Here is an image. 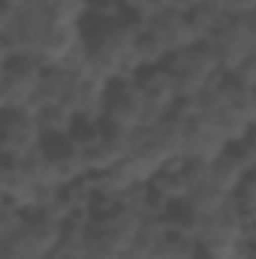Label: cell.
Masks as SVG:
<instances>
[{
  "label": "cell",
  "instance_id": "cell-1",
  "mask_svg": "<svg viewBox=\"0 0 256 259\" xmlns=\"http://www.w3.org/2000/svg\"><path fill=\"white\" fill-rule=\"evenodd\" d=\"M136 42H139V21L130 15H106L84 21V75L100 81H121L136 78Z\"/></svg>",
  "mask_w": 256,
  "mask_h": 259
},
{
  "label": "cell",
  "instance_id": "cell-2",
  "mask_svg": "<svg viewBox=\"0 0 256 259\" xmlns=\"http://www.w3.org/2000/svg\"><path fill=\"white\" fill-rule=\"evenodd\" d=\"M193 109L220 130L229 145H235L256 127V88L241 84L235 75H223L199 103H193Z\"/></svg>",
  "mask_w": 256,
  "mask_h": 259
},
{
  "label": "cell",
  "instance_id": "cell-3",
  "mask_svg": "<svg viewBox=\"0 0 256 259\" xmlns=\"http://www.w3.org/2000/svg\"><path fill=\"white\" fill-rule=\"evenodd\" d=\"M166 66L172 69V75H175V84H178V94H181V103H199L226 72H223V66L217 61V52L211 49V42L208 39H202V42H196L190 46L187 52H181V55H175V58H169Z\"/></svg>",
  "mask_w": 256,
  "mask_h": 259
},
{
  "label": "cell",
  "instance_id": "cell-4",
  "mask_svg": "<svg viewBox=\"0 0 256 259\" xmlns=\"http://www.w3.org/2000/svg\"><path fill=\"white\" fill-rule=\"evenodd\" d=\"M145 220H148V217H145L139 208L124 205V202H121V205H112V208H106V211H97V214H91V220H88L91 244H94L97 250L109 253V256L121 259L124 253L133 250V244H136V238H139Z\"/></svg>",
  "mask_w": 256,
  "mask_h": 259
},
{
  "label": "cell",
  "instance_id": "cell-5",
  "mask_svg": "<svg viewBox=\"0 0 256 259\" xmlns=\"http://www.w3.org/2000/svg\"><path fill=\"white\" fill-rule=\"evenodd\" d=\"M66 223L52 214H27L18 235L0 241V259H55Z\"/></svg>",
  "mask_w": 256,
  "mask_h": 259
},
{
  "label": "cell",
  "instance_id": "cell-6",
  "mask_svg": "<svg viewBox=\"0 0 256 259\" xmlns=\"http://www.w3.org/2000/svg\"><path fill=\"white\" fill-rule=\"evenodd\" d=\"M46 66L30 55L0 58V112L3 109H33Z\"/></svg>",
  "mask_w": 256,
  "mask_h": 259
},
{
  "label": "cell",
  "instance_id": "cell-7",
  "mask_svg": "<svg viewBox=\"0 0 256 259\" xmlns=\"http://www.w3.org/2000/svg\"><path fill=\"white\" fill-rule=\"evenodd\" d=\"M46 145V130L33 109L0 112V154L6 163H27Z\"/></svg>",
  "mask_w": 256,
  "mask_h": 259
},
{
  "label": "cell",
  "instance_id": "cell-8",
  "mask_svg": "<svg viewBox=\"0 0 256 259\" xmlns=\"http://www.w3.org/2000/svg\"><path fill=\"white\" fill-rule=\"evenodd\" d=\"M208 42L217 52V61L223 66V72L235 75L256 55V15H229L211 33Z\"/></svg>",
  "mask_w": 256,
  "mask_h": 259
},
{
  "label": "cell",
  "instance_id": "cell-9",
  "mask_svg": "<svg viewBox=\"0 0 256 259\" xmlns=\"http://www.w3.org/2000/svg\"><path fill=\"white\" fill-rule=\"evenodd\" d=\"M229 148L232 145L220 136V130L211 121H205L190 103H181V160L211 163Z\"/></svg>",
  "mask_w": 256,
  "mask_h": 259
},
{
  "label": "cell",
  "instance_id": "cell-10",
  "mask_svg": "<svg viewBox=\"0 0 256 259\" xmlns=\"http://www.w3.org/2000/svg\"><path fill=\"white\" fill-rule=\"evenodd\" d=\"M103 121L112 124V127L130 130V133L148 127V100L142 94L139 75L136 78H121V81L109 84Z\"/></svg>",
  "mask_w": 256,
  "mask_h": 259
},
{
  "label": "cell",
  "instance_id": "cell-11",
  "mask_svg": "<svg viewBox=\"0 0 256 259\" xmlns=\"http://www.w3.org/2000/svg\"><path fill=\"white\" fill-rule=\"evenodd\" d=\"M193 238L199 241L202 250H220V247H232V244L250 241L247 238V223L232 208V202H226L220 211H214L208 217H196Z\"/></svg>",
  "mask_w": 256,
  "mask_h": 259
},
{
  "label": "cell",
  "instance_id": "cell-12",
  "mask_svg": "<svg viewBox=\"0 0 256 259\" xmlns=\"http://www.w3.org/2000/svg\"><path fill=\"white\" fill-rule=\"evenodd\" d=\"M139 84H142V94L148 100V127L160 124L163 118H169L181 106V94H178L175 75H172V69L166 64L142 69L139 72Z\"/></svg>",
  "mask_w": 256,
  "mask_h": 259
},
{
  "label": "cell",
  "instance_id": "cell-13",
  "mask_svg": "<svg viewBox=\"0 0 256 259\" xmlns=\"http://www.w3.org/2000/svg\"><path fill=\"white\" fill-rule=\"evenodd\" d=\"M39 184L33 181V175L27 172L24 163H6L0 166V199L6 205H15L27 214L36 211V202H39Z\"/></svg>",
  "mask_w": 256,
  "mask_h": 259
},
{
  "label": "cell",
  "instance_id": "cell-14",
  "mask_svg": "<svg viewBox=\"0 0 256 259\" xmlns=\"http://www.w3.org/2000/svg\"><path fill=\"white\" fill-rule=\"evenodd\" d=\"M148 190H151L154 202L160 205V211H163V214H169L172 208H178V205L187 199V193H190V172H187V160H175V163L163 166V169L151 178Z\"/></svg>",
  "mask_w": 256,
  "mask_h": 259
},
{
  "label": "cell",
  "instance_id": "cell-15",
  "mask_svg": "<svg viewBox=\"0 0 256 259\" xmlns=\"http://www.w3.org/2000/svg\"><path fill=\"white\" fill-rule=\"evenodd\" d=\"M202 172H205V181L211 184V187H217L220 193L232 196L235 193V187L250 175V169L244 166V160L229 148L226 154H220L217 160H211V163H202Z\"/></svg>",
  "mask_w": 256,
  "mask_h": 259
},
{
  "label": "cell",
  "instance_id": "cell-16",
  "mask_svg": "<svg viewBox=\"0 0 256 259\" xmlns=\"http://www.w3.org/2000/svg\"><path fill=\"white\" fill-rule=\"evenodd\" d=\"M151 259H202V247H199V241L193 235L178 232V229L169 226L166 238L157 244V250H154Z\"/></svg>",
  "mask_w": 256,
  "mask_h": 259
},
{
  "label": "cell",
  "instance_id": "cell-17",
  "mask_svg": "<svg viewBox=\"0 0 256 259\" xmlns=\"http://www.w3.org/2000/svg\"><path fill=\"white\" fill-rule=\"evenodd\" d=\"M229 202H232V208L241 214V220L250 226L256 223V178L253 175H247L238 187H235V193L229 196Z\"/></svg>",
  "mask_w": 256,
  "mask_h": 259
},
{
  "label": "cell",
  "instance_id": "cell-18",
  "mask_svg": "<svg viewBox=\"0 0 256 259\" xmlns=\"http://www.w3.org/2000/svg\"><path fill=\"white\" fill-rule=\"evenodd\" d=\"M232 151H235V154L244 160V166L253 172V169H256V127H250V133H247L241 142H235V145H232Z\"/></svg>",
  "mask_w": 256,
  "mask_h": 259
},
{
  "label": "cell",
  "instance_id": "cell-19",
  "mask_svg": "<svg viewBox=\"0 0 256 259\" xmlns=\"http://www.w3.org/2000/svg\"><path fill=\"white\" fill-rule=\"evenodd\" d=\"M235 78H238L241 84H247V88H256V55L235 72Z\"/></svg>",
  "mask_w": 256,
  "mask_h": 259
},
{
  "label": "cell",
  "instance_id": "cell-20",
  "mask_svg": "<svg viewBox=\"0 0 256 259\" xmlns=\"http://www.w3.org/2000/svg\"><path fill=\"white\" fill-rule=\"evenodd\" d=\"M169 9H181V0H148V18L157 12H169Z\"/></svg>",
  "mask_w": 256,
  "mask_h": 259
},
{
  "label": "cell",
  "instance_id": "cell-21",
  "mask_svg": "<svg viewBox=\"0 0 256 259\" xmlns=\"http://www.w3.org/2000/svg\"><path fill=\"white\" fill-rule=\"evenodd\" d=\"M202 3H208V6H220V9H223L226 0H202ZM202 3H199V6H202ZM223 12H226V9H223Z\"/></svg>",
  "mask_w": 256,
  "mask_h": 259
},
{
  "label": "cell",
  "instance_id": "cell-22",
  "mask_svg": "<svg viewBox=\"0 0 256 259\" xmlns=\"http://www.w3.org/2000/svg\"><path fill=\"white\" fill-rule=\"evenodd\" d=\"M6 6H21V3H27V0H3Z\"/></svg>",
  "mask_w": 256,
  "mask_h": 259
},
{
  "label": "cell",
  "instance_id": "cell-23",
  "mask_svg": "<svg viewBox=\"0 0 256 259\" xmlns=\"http://www.w3.org/2000/svg\"><path fill=\"white\" fill-rule=\"evenodd\" d=\"M121 259H139V256H136V253H124Z\"/></svg>",
  "mask_w": 256,
  "mask_h": 259
},
{
  "label": "cell",
  "instance_id": "cell-24",
  "mask_svg": "<svg viewBox=\"0 0 256 259\" xmlns=\"http://www.w3.org/2000/svg\"><path fill=\"white\" fill-rule=\"evenodd\" d=\"M250 175H253V178H256V169H253V172H250Z\"/></svg>",
  "mask_w": 256,
  "mask_h": 259
},
{
  "label": "cell",
  "instance_id": "cell-25",
  "mask_svg": "<svg viewBox=\"0 0 256 259\" xmlns=\"http://www.w3.org/2000/svg\"><path fill=\"white\" fill-rule=\"evenodd\" d=\"M202 259H205V256H202Z\"/></svg>",
  "mask_w": 256,
  "mask_h": 259
}]
</instances>
